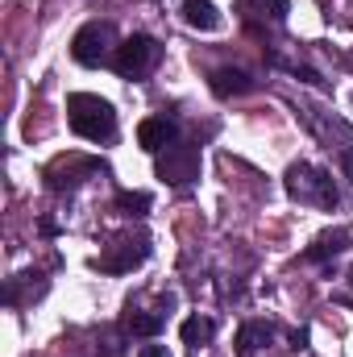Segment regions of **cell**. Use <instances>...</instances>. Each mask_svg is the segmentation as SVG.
<instances>
[{
	"instance_id": "5",
	"label": "cell",
	"mask_w": 353,
	"mask_h": 357,
	"mask_svg": "<svg viewBox=\"0 0 353 357\" xmlns=\"http://www.w3.org/2000/svg\"><path fill=\"white\" fill-rule=\"evenodd\" d=\"M158 59H163V46H158L150 33H133V38H125V42L117 46L112 67H117L125 79H137V75L154 71V67H158Z\"/></svg>"
},
{
	"instance_id": "8",
	"label": "cell",
	"mask_w": 353,
	"mask_h": 357,
	"mask_svg": "<svg viewBox=\"0 0 353 357\" xmlns=\"http://www.w3.org/2000/svg\"><path fill=\"white\" fill-rule=\"evenodd\" d=\"M171 142H179V125L171 116H146V121L137 125V146H142V150L158 154V150H167Z\"/></svg>"
},
{
	"instance_id": "20",
	"label": "cell",
	"mask_w": 353,
	"mask_h": 357,
	"mask_svg": "<svg viewBox=\"0 0 353 357\" xmlns=\"http://www.w3.org/2000/svg\"><path fill=\"white\" fill-rule=\"evenodd\" d=\"M345 278H350V287H353V266H350V274H345Z\"/></svg>"
},
{
	"instance_id": "16",
	"label": "cell",
	"mask_w": 353,
	"mask_h": 357,
	"mask_svg": "<svg viewBox=\"0 0 353 357\" xmlns=\"http://www.w3.org/2000/svg\"><path fill=\"white\" fill-rule=\"evenodd\" d=\"M246 8H258V17H270V21H287V0H241Z\"/></svg>"
},
{
	"instance_id": "15",
	"label": "cell",
	"mask_w": 353,
	"mask_h": 357,
	"mask_svg": "<svg viewBox=\"0 0 353 357\" xmlns=\"http://www.w3.org/2000/svg\"><path fill=\"white\" fill-rule=\"evenodd\" d=\"M150 204H154V199H150L146 191H117V208H121L125 216H146Z\"/></svg>"
},
{
	"instance_id": "11",
	"label": "cell",
	"mask_w": 353,
	"mask_h": 357,
	"mask_svg": "<svg viewBox=\"0 0 353 357\" xmlns=\"http://www.w3.org/2000/svg\"><path fill=\"white\" fill-rule=\"evenodd\" d=\"M270 337H274V328H270L266 320H246V324L237 328V357H254L258 349L270 345Z\"/></svg>"
},
{
	"instance_id": "18",
	"label": "cell",
	"mask_w": 353,
	"mask_h": 357,
	"mask_svg": "<svg viewBox=\"0 0 353 357\" xmlns=\"http://www.w3.org/2000/svg\"><path fill=\"white\" fill-rule=\"evenodd\" d=\"M291 349H308V328H295L291 333Z\"/></svg>"
},
{
	"instance_id": "9",
	"label": "cell",
	"mask_w": 353,
	"mask_h": 357,
	"mask_svg": "<svg viewBox=\"0 0 353 357\" xmlns=\"http://www.w3.org/2000/svg\"><path fill=\"white\" fill-rule=\"evenodd\" d=\"M183 25H191V29H200V33H216L220 25H225V13L212 4V0H183Z\"/></svg>"
},
{
	"instance_id": "1",
	"label": "cell",
	"mask_w": 353,
	"mask_h": 357,
	"mask_svg": "<svg viewBox=\"0 0 353 357\" xmlns=\"http://www.w3.org/2000/svg\"><path fill=\"white\" fill-rule=\"evenodd\" d=\"M67 121H71V129H75L84 142H96V146H108V142L117 137V108H112L104 96L71 91V96H67Z\"/></svg>"
},
{
	"instance_id": "4",
	"label": "cell",
	"mask_w": 353,
	"mask_h": 357,
	"mask_svg": "<svg viewBox=\"0 0 353 357\" xmlns=\"http://www.w3.org/2000/svg\"><path fill=\"white\" fill-rule=\"evenodd\" d=\"M117 54V29L108 21H88L75 38H71V59L80 67H104Z\"/></svg>"
},
{
	"instance_id": "2",
	"label": "cell",
	"mask_w": 353,
	"mask_h": 357,
	"mask_svg": "<svg viewBox=\"0 0 353 357\" xmlns=\"http://www.w3.org/2000/svg\"><path fill=\"white\" fill-rule=\"evenodd\" d=\"M283 187H287L291 199L312 204V208H320V212H333V208L341 204V191H337L333 175H329L324 167H312V162H291L287 175H283Z\"/></svg>"
},
{
	"instance_id": "10",
	"label": "cell",
	"mask_w": 353,
	"mask_h": 357,
	"mask_svg": "<svg viewBox=\"0 0 353 357\" xmlns=\"http://www.w3.org/2000/svg\"><path fill=\"white\" fill-rule=\"evenodd\" d=\"M208 88H212V96L229 100V96H246V91H254V79H250L241 67H220V71H212Z\"/></svg>"
},
{
	"instance_id": "13",
	"label": "cell",
	"mask_w": 353,
	"mask_h": 357,
	"mask_svg": "<svg viewBox=\"0 0 353 357\" xmlns=\"http://www.w3.org/2000/svg\"><path fill=\"white\" fill-rule=\"evenodd\" d=\"M163 324H167V312H137V307H129V316H125V328L133 337H146V341H154L163 333Z\"/></svg>"
},
{
	"instance_id": "12",
	"label": "cell",
	"mask_w": 353,
	"mask_h": 357,
	"mask_svg": "<svg viewBox=\"0 0 353 357\" xmlns=\"http://www.w3.org/2000/svg\"><path fill=\"white\" fill-rule=\"evenodd\" d=\"M350 245V233L345 229H333V233H320L308 250H303V262H329V258H337L341 250Z\"/></svg>"
},
{
	"instance_id": "6",
	"label": "cell",
	"mask_w": 353,
	"mask_h": 357,
	"mask_svg": "<svg viewBox=\"0 0 353 357\" xmlns=\"http://www.w3.org/2000/svg\"><path fill=\"white\" fill-rule=\"evenodd\" d=\"M150 258V237H117L100 258H96V266L108 270V274H125V270L142 266Z\"/></svg>"
},
{
	"instance_id": "19",
	"label": "cell",
	"mask_w": 353,
	"mask_h": 357,
	"mask_svg": "<svg viewBox=\"0 0 353 357\" xmlns=\"http://www.w3.org/2000/svg\"><path fill=\"white\" fill-rule=\"evenodd\" d=\"M341 167H345V171L353 175V150H350V154H341Z\"/></svg>"
},
{
	"instance_id": "7",
	"label": "cell",
	"mask_w": 353,
	"mask_h": 357,
	"mask_svg": "<svg viewBox=\"0 0 353 357\" xmlns=\"http://www.w3.org/2000/svg\"><path fill=\"white\" fill-rule=\"evenodd\" d=\"M299 116L312 125V133H316V137H324V142H329V150H333V146H337L341 154H350V150H353V125H345L341 116L320 112V108H299Z\"/></svg>"
},
{
	"instance_id": "17",
	"label": "cell",
	"mask_w": 353,
	"mask_h": 357,
	"mask_svg": "<svg viewBox=\"0 0 353 357\" xmlns=\"http://www.w3.org/2000/svg\"><path fill=\"white\" fill-rule=\"evenodd\" d=\"M137 357H171V349H167V345H142Z\"/></svg>"
},
{
	"instance_id": "3",
	"label": "cell",
	"mask_w": 353,
	"mask_h": 357,
	"mask_svg": "<svg viewBox=\"0 0 353 357\" xmlns=\"http://www.w3.org/2000/svg\"><path fill=\"white\" fill-rule=\"evenodd\" d=\"M154 158H158V178L171 183V187H191V183L200 178V171H204V154H200V146H191V142H171V146L158 150Z\"/></svg>"
},
{
	"instance_id": "14",
	"label": "cell",
	"mask_w": 353,
	"mask_h": 357,
	"mask_svg": "<svg viewBox=\"0 0 353 357\" xmlns=\"http://www.w3.org/2000/svg\"><path fill=\"white\" fill-rule=\"evenodd\" d=\"M212 333H216V324H212L208 316H191V320H183V328H179L183 345H208Z\"/></svg>"
}]
</instances>
